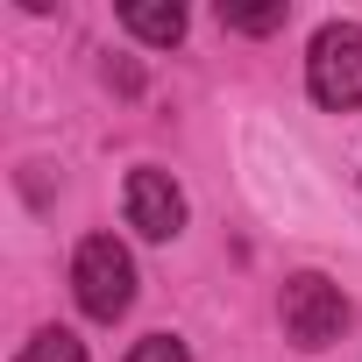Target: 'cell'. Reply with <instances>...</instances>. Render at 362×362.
<instances>
[{
  "mask_svg": "<svg viewBox=\"0 0 362 362\" xmlns=\"http://www.w3.org/2000/svg\"><path fill=\"white\" fill-rule=\"evenodd\" d=\"M341 327H348V298H341V284H327L320 270L284 277V334H291L298 348H334Z\"/></svg>",
  "mask_w": 362,
  "mask_h": 362,
  "instance_id": "cell-3",
  "label": "cell"
},
{
  "mask_svg": "<svg viewBox=\"0 0 362 362\" xmlns=\"http://www.w3.org/2000/svg\"><path fill=\"white\" fill-rule=\"evenodd\" d=\"M15 362H86V341L78 334H64V327H43V334H29L22 341V355Z\"/></svg>",
  "mask_w": 362,
  "mask_h": 362,
  "instance_id": "cell-6",
  "label": "cell"
},
{
  "mask_svg": "<svg viewBox=\"0 0 362 362\" xmlns=\"http://www.w3.org/2000/svg\"><path fill=\"white\" fill-rule=\"evenodd\" d=\"M121 206H128V228H135L142 242H177V235H185V192H177V177L156 170V163L128 170Z\"/></svg>",
  "mask_w": 362,
  "mask_h": 362,
  "instance_id": "cell-4",
  "label": "cell"
},
{
  "mask_svg": "<svg viewBox=\"0 0 362 362\" xmlns=\"http://www.w3.org/2000/svg\"><path fill=\"white\" fill-rule=\"evenodd\" d=\"M128 362H192V348L177 341V334H142V341L128 348Z\"/></svg>",
  "mask_w": 362,
  "mask_h": 362,
  "instance_id": "cell-8",
  "label": "cell"
},
{
  "mask_svg": "<svg viewBox=\"0 0 362 362\" xmlns=\"http://www.w3.org/2000/svg\"><path fill=\"white\" fill-rule=\"evenodd\" d=\"M71 291H78L86 320H121L128 298H135V256L114 235H86L78 256H71Z\"/></svg>",
  "mask_w": 362,
  "mask_h": 362,
  "instance_id": "cell-1",
  "label": "cell"
},
{
  "mask_svg": "<svg viewBox=\"0 0 362 362\" xmlns=\"http://www.w3.org/2000/svg\"><path fill=\"white\" fill-rule=\"evenodd\" d=\"M305 93L334 114L362 107V22H327L305 50Z\"/></svg>",
  "mask_w": 362,
  "mask_h": 362,
  "instance_id": "cell-2",
  "label": "cell"
},
{
  "mask_svg": "<svg viewBox=\"0 0 362 362\" xmlns=\"http://www.w3.org/2000/svg\"><path fill=\"white\" fill-rule=\"evenodd\" d=\"M121 29H128L135 43H149V50H170L177 36H185V8H177V0H128V8H121Z\"/></svg>",
  "mask_w": 362,
  "mask_h": 362,
  "instance_id": "cell-5",
  "label": "cell"
},
{
  "mask_svg": "<svg viewBox=\"0 0 362 362\" xmlns=\"http://www.w3.org/2000/svg\"><path fill=\"white\" fill-rule=\"evenodd\" d=\"M284 0H270V8H228V0H221V22L235 29V36H270V29H284Z\"/></svg>",
  "mask_w": 362,
  "mask_h": 362,
  "instance_id": "cell-7",
  "label": "cell"
}]
</instances>
